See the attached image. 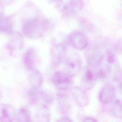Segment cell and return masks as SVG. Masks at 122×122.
<instances>
[{
    "label": "cell",
    "instance_id": "52a82bcc",
    "mask_svg": "<svg viewBox=\"0 0 122 122\" xmlns=\"http://www.w3.org/2000/svg\"><path fill=\"white\" fill-rule=\"evenodd\" d=\"M69 44L75 49L82 51L88 45V39L84 34L79 31H74L69 34L68 37Z\"/></svg>",
    "mask_w": 122,
    "mask_h": 122
},
{
    "label": "cell",
    "instance_id": "cb8c5ba5",
    "mask_svg": "<svg viewBox=\"0 0 122 122\" xmlns=\"http://www.w3.org/2000/svg\"><path fill=\"white\" fill-rule=\"evenodd\" d=\"M13 0H0V2L3 4L4 5L6 4H9Z\"/></svg>",
    "mask_w": 122,
    "mask_h": 122
},
{
    "label": "cell",
    "instance_id": "7a4b0ae2",
    "mask_svg": "<svg viewBox=\"0 0 122 122\" xmlns=\"http://www.w3.org/2000/svg\"><path fill=\"white\" fill-rule=\"evenodd\" d=\"M28 97L30 104L33 105L51 103L53 100V95L45 91L39 89V88H32L28 92Z\"/></svg>",
    "mask_w": 122,
    "mask_h": 122
},
{
    "label": "cell",
    "instance_id": "4fadbf2b",
    "mask_svg": "<svg viewBox=\"0 0 122 122\" xmlns=\"http://www.w3.org/2000/svg\"><path fill=\"white\" fill-rule=\"evenodd\" d=\"M15 112L13 108L9 104H0V121H13Z\"/></svg>",
    "mask_w": 122,
    "mask_h": 122
},
{
    "label": "cell",
    "instance_id": "9a60e30c",
    "mask_svg": "<svg viewBox=\"0 0 122 122\" xmlns=\"http://www.w3.org/2000/svg\"><path fill=\"white\" fill-rule=\"evenodd\" d=\"M36 119L39 122H49L51 120L50 111L44 104L39 105L36 113Z\"/></svg>",
    "mask_w": 122,
    "mask_h": 122
},
{
    "label": "cell",
    "instance_id": "8fae6325",
    "mask_svg": "<svg viewBox=\"0 0 122 122\" xmlns=\"http://www.w3.org/2000/svg\"><path fill=\"white\" fill-rule=\"evenodd\" d=\"M24 44L22 35L19 32L13 31L10 34V37L7 43V47L11 51L21 50Z\"/></svg>",
    "mask_w": 122,
    "mask_h": 122
},
{
    "label": "cell",
    "instance_id": "277c9868",
    "mask_svg": "<svg viewBox=\"0 0 122 122\" xmlns=\"http://www.w3.org/2000/svg\"><path fill=\"white\" fill-rule=\"evenodd\" d=\"M105 52L103 53L101 48L96 44L90 46L86 53V60L89 66L94 67L100 65L103 59Z\"/></svg>",
    "mask_w": 122,
    "mask_h": 122
},
{
    "label": "cell",
    "instance_id": "ac0fdd59",
    "mask_svg": "<svg viewBox=\"0 0 122 122\" xmlns=\"http://www.w3.org/2000/svg\"><path fill=\"white\" fill-rule=\"evenodd\" d=\"M15 119L20 122H30L31 121L30 112L26 106L22 107L15 113Z\"/></svg>",
    "mask_w": 122,
    "mask_h": 122
},
{
    "label": "cell",
    "instance_id": "d4e9b609",
    "mask_svg": "<svg viewBox=\"0 0 122 122\" xmlns=\"http://www.w3.org/2000/svg\"><path fill=\"white\" fill-rule=\"evenodd\" d=\"M4 10V5L0 2V15L3 14Z\"/></svg>",
    "mask_w": 122,
    "mask_h": 122
},
{
    "label": "cell",
    "instance_id": "ffe728a7",
    "mask_svg": "<svg viewBox=\"0 0 122 122\" xmlns=\"http://www.w3.org/2000/svg\"><path fill=\"white\" fill-rule=\"evenodd\" d=\"M112 111L113 114L118 118L122 119V103L120 100H116L113 104Z\"/></svg>",
    "mask_w": 122,
    "mask_h": 122
},
{
    "label": "cell",
    "instance_id": "7402d4cb",
    "mask_svg": "<svg viewBox=\"0 0 122 122\" xmlns=\"http://www.w3.org/2000/svg\"><path fill=\"white\" fill-rule=\"evenodd\" d=\"M58 122H72V120L69 117H63L61 118H60L59 120H58Z\"/></svg>",
    "mask_w": 122,
    "mask_h": 122
},
{
    "label": "cell",
    "instance_id": "ba28073f",
    "mask_svg": "<svg viewBox=\"0 0 122 122\" xmlns=\"http://www.w3.org/2000/svg\"><path fill=\"white\" fill-rule=\"evenodd\" d=\"M71 93L73 101L79 107H85L89 103L90 98L81 88L74 87L71 89Z\"/></svg>",
    "mask_w": 122,
    "mask_h": 122
},
{
    "label": "cell",
    "instance_id": "9c48e42d",
    "mask_svg": "<svg viewBox=\"0 0 122 122\" xmlns=\"http://www.w3.org/2000/svg\"><path fill=\"white\" fill-rule=\"evenodd\" d=\"M116 97V90L115 87L110 84L104 86L101 90L99 98L101 102L109 104L112 102Z\"/></svg>",
    "mask_w": 122,
    "mask_h": 122
},
{
    "label": "cell",
    "instance_id": "603a6c76",
    "mask_svg": "<svg viewBox=\"0 0 122 122\" xmlns=\"http://www.w3.org/2000/svg\"><path fill=\"white\" fill-rule=\"evenodd\" d=\"M83 121L85 122H94L97 121L95 119L92 117H86L83 120Z\"/></svg>",
    "mask_w": 122,
    "mask_h": 122
},
{
    "label": "cell",
    "instance_id": "30bf717a",
    "mask_svg": "<svg viewBox=\"0 0 122 122\" xmlns=\"http://www.w3.org/2000/svg\"><path fill=\"white\" fill-rule=\"evenodd\" d=\"M67 56L66 47L61 43L54 45L51 50V56L53 63L58 65L64 61Z\"/></svg>",
    "mask_w": 122,
    "mask_h": 122
},
{
    "label": "cell",
    "instance_id": "6da1fadb",
    "mask_svg": "<svg viewBox=\"0 0 122 122\" xmlns=\"http://www.w3.org/2000/svg\"><path fill=\"white\" fill-rule=\"evenodd\" d=\"M50 27V22L46 19L31 18L27 19L23 22L22 30L26 37L35 39L41 37Z\"/></svg>",
    "mask_w": 122,
    "mask_h": 122
},
{
    "label": "cell",
    "instance_id": "d6986e66",
    "mask_svg": "<svg viewBox=\"0 0 122 122\" xmlns=\"http://www.w3.org/2000/svg\"><path fill=\"white\" fill-rule=\"evenodd\" d=\"M58 99L61 110L64 112L68 111L70 107V105L66 95L59 93L58 95Z\"/></svg>",
    "mask_w": 122,
    "mask_h": 122
},
{
    "label": "cell",
    "instance_id": "8992f818",
    "mask_svg": "<svg viewBox=\"0 0 122 122\" xmlns=\"http://www.w3.org/2000/svg\"><path fill=\"white\" fill-rule=\"evenodd\" d=\"M97 79V71L94 67L88 66L82 70L81 84L85 89L90 90L92 89L95 85Z\"/></svg>",
    "mask_w": 122,
    "mask_h": 122
},
{
    "label": "cell",
    "instance_id": "484cf974",
    "mask_svg": "<svg viewBox=\"0 0 122 122\" xmlns=\"http://www.w3.org/2000/svg\"><path fill=\"white\" fill-rule=\"evenodd\" d=\"M0 98H1V92L0 91Z\"/></svg>",
    "mask_w": 122,
    "mask_h": 122
},
{
    "label": "cell",
    "instance_id": "e0dca14e",
    "mask_svg": "<svg viewBox=\"0 0 122 122\" xmlns=\"http://www.w3.org/2000/svg\"><path fill=\"white\" fill-rule=\"evenodd\" d=\"M0 31L8 34H10L13 31L10 19L3 14L0 15Z\"/></svg>",
    "mask_w": 122,
    "mask_h": 122
},
{
    "label": "cell",
    "instance_id": "3957f363",
    "mask_svg": "<svg viewBox=\"0 0 122 122\" xmlns=\"http://www.w3.org/2000/svg\"><path fill=\"white\" fill-rule=\"evenodd\" d=\"M51 80L56 88L61 91L67 90L73 85L72 76L61 71L55 72L52 76Z\"/></svg>",
    "mask_w": 122,
    "mask_h": 122
},
{
    "label": "cell",
    "instance_id": "5b68a950",
    "mask_svg": "<svg viewBox=\"0 0 122 122\" xmlns=\"http://www.w3.org/2000/svg\"><path fill=\"white\" fill-rule=\"evenodd\" d=\"M65 68L67 72L72 76L77 74L81 68V60L76 53L71 52L66 56L65 59Z\"/></svg>",
    "mask_w": 122,
    "mask_h": 122
},
{
    "label": "cell",
    "instance_id": "2e32d148",
    "mask_svg": "<svg viewBox=\"0 0 122 122\" xmlns=\"http://www.w3.org/2000/svg\"><path fill=\"white\" fill-rule=\"evenodd\" d=\"M43 81L41 73L38 70L34 69L29 77V81L32 88H39L42 84Z\"/></svg>",
    "mask_w": 122,
    "mask_h": 122
},
{
    "label": "cell",
    "instance_id": "5bb4252c",
    "mask_svg": "<svg viewBox=\"0 0 122 122\" xmlns=\"http://www.w3.org/2000/svg\"><path fill=\"white\" fill-rule=\"evenodd\" d=\"M83 7L82 0H69L68 3L63 7V13L67 15L75 13L81 11Z\"/></svg>",
    "mask_w": 122,
    "mask_h": 122
},
{
    "label": "cell",
    "instance_id": "7c38bea8",
    "mask_svg": "<svg viewBox=\"0 0 122 122\" xmlns=\"http://www.w3.org/2000/svg\"><path fill=\"white\" fill-rule=\"evenodd\" d=\"M22 61L25 67L29 70L35 69L37 56L35 51L33 48L27 50L22 56Z\"/></svg>",
    "mask_w": 122,
    "mask_h": 122
},
{
    "label": "cell",
    "instance_id": "44dd1931",
    "mask_svg": "<svg viewBox=\"0 0 122 122\" xmlns=\"http://www.w3.org/2000/svg\"><path fill=\"white\" fill-rule=\"evenodd\" d=\"M104 57L106 58V61L108 63L112 64L114 63L115 61V56L113 52L111 51L105 52Z\"/></svg>",
    "mask_w": 122,
    "mask_h": 122
}]
</instances>
